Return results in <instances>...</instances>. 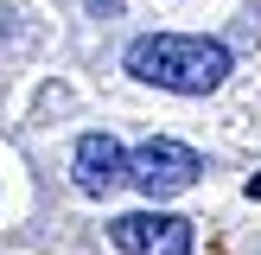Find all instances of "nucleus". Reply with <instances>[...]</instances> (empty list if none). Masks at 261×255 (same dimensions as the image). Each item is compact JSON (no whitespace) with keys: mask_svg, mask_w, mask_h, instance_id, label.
Returning <instances> with one entry per match:
<instances>
[{"mask_svg":"<svg viewBox=\"0 0 261 255\" xmlns=\"http://www.w3.org/2000/svg\"><path fill=\"white\" fill-rule=\"evenodd\" d=\"M70 178L83 198H109L115 185H127V153L115 134H83L76 140V160H70Z\"/></svg>","mask_w":261,"mask_h":255,"instance_id":"obj_4","label":"nucleus"},{"mask_svg":"<svg viewBox=\"0 0 261 255\" xmlns=\"http://www.w3.org/2000/svg\"><path fill=\"white\" fill-rule=\"evenodd\" d=\"M249 198H261V178H249Z\"/></svg>","mask_w":261,"mask_h":255,"instance_id":"obj_5","label":"nucleus"},{"mask_svg":"<svg viewBox=\"0 0 261 255\" xmlns=\"http://www.w3.org/2000/svg\"><path fill=\"white\" fill-rule=\"evenodd\" d=\"M109 236L127 255H191V223L172 211H127L109 223Z\"/></svg>","mask_w":261,"mask_h":255,"instance_id":"obj_3","label":"nucleus"},{"mask_svg":"<svg viewBox=\"0 0 261 255\" xmlns=\"http://www.w3.org/2000/svg\"><path fill=\"white\" fill-rule=\"evenodd\" d=\"M127 76L153 89H172V96H211L229 76V51L217 38H191V32H147L127 45Z\"/></svg>","mask_w":261,"mask_h":255,"instance_id":"obj_1","label":"nucleus"},{"mask_svg":"<svg viewBox=\"0 0 261 255\" xmlns=\"http://www.w3.org/2000/svg\"><path fill=\"white\" fill-rule=\"evenodd\" d=\"M198 172H204V160L185 147V140H166V134L140 140V147L127 153V185H134L147 204H160V198H178V191H191V185H198Z\"/></svg>","mask_w":261,"mask_h":255,"instance_id":"obj_2","label":"nucleus"}]
</instances>
